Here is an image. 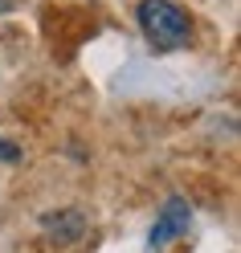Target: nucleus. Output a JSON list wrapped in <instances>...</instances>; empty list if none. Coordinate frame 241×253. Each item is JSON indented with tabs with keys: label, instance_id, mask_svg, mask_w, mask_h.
Masks as SVG:
<instances>
[{
	"label": "nucleus",
	"instance_id": "f257e3e1",
	"mask_svg": "<svg viewBox=\"0 0 241 253\" xmlns=\"http://www.w3.org/2000/svg\"><path fill=\"white\" fill-rule=\"evenodd\" d=\"M135 17H139V29H143V37H147V45L155 53L184 49L192 41V21L176 0H139Z\"/></svg>",
	"mask_w": 241,
	"mask_h": 253
},
{
	"label": "nucleus",
	"instance_id": "f03ea898",
	"mask_svg": "<svg viewBox=\"0 0 241 253\" xmlns=\"http://www.w3.org/2000/svg\"><path fill=\"white\" fill-rule=\"evenodd\" d=\"M188 225H192V209L180 196H168L164 209H159V216H155V225H151V249H164L180 233H188Z\"/></svg>",
	"mask_w": 241,
	"mask_h": 253
},
{
	"label": "nucleus",
	"instance_id": "7ed1b4c3",
	"mask_svg": "<svg viewBox=\"0 0 241 253\" xmlns=\"http://www.w3.org/2000/svg\"><path fill=\"white\" fill-rule=\"evenodd\" d=\"M41 225H45V233H66V237H61V241H74V237H82V229H86V220H82V212H49V216H45L41 220Z\"/></svg>",
	"mask_w": 241,
	"mask_h": 253
}]
</instances>
